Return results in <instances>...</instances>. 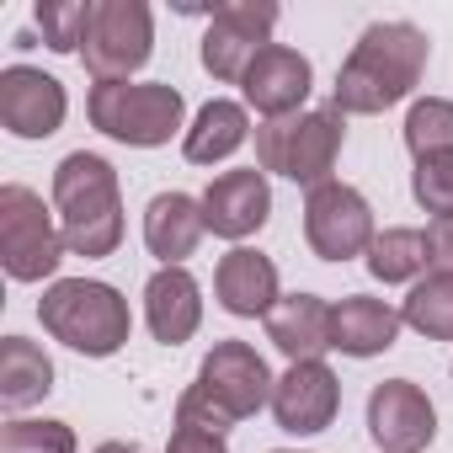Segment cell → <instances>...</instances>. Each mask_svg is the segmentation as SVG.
<instances>
[{
  "mask_svg": "<svg viewBox=\"0 0 453 453\" xmlns=\"http://www.w3.org/2000/svg\"><path fill=\"white\" fill-rule=\"evenodd\" d=\"M54 213L65 246L86 262L112 257L123 241V192H118V171L112 160L75 150L54 165Z\"/></svg>",
  "mask_w": 453,
  "mask_h": 453,
  "instance_id": "2",
  "label": "cell"
},
{
  "mask_svg": "<svg viewBox=\"0 0 453 453\" xmlns=\"http://www.w3.org/2000/svg\"><path fill=\"white\" fill-rule=\"evenodd\" d=\"M400 326H405V315L395 304L368 299V294H347L342 304H331V352L379 357L400 342Z\"/></svg>",
  "mask_w": 453,
  "mask_h": 453,
  "instance_id": "19",
  "label": "cell"
},
{
  "mask_svg": "<svg viewBox=\"0 0 453 453\" xmlns=\"http://www.w3.org/2000/svg\"><path fill=\"white\" fill-rule=\"evenodd\" d=\"M278 453H288V448H278Z\"/></svg>",
  "mask_w": 453,
  "mask_h": 453,
  "instance_id": "32",
  "label": "cell"
},
{
  "mask_svg": "<svg viewBox=\"0 0 453 453\" xmlns=\"http://www.w3.org/2000/svg\"><path fill=\"white\" fill-rule=\"evenodd\" d=\"M421 235H426V273L453 278V219H432Z\"/></svg>",
  "mask_w": 453,
  "mask_h": 453,
  "instance_id": "29",
  "label": "cell"
},
{
  "mask_svg": "<svg viewBox=\"0 0 453 453\" xmlns=\"http://www.w3.org/2000/svg\"><path fill=\"white\" fill-rule=\"evenodd\" d=\"M213 294L219 304L241 315V320H257V315H273L278 310V267L273 257L251 251V246H235L230 257H219V273H213Z\"/></svg>",
  "mask_w": 453,
  "mask_h": 453,
  "instance_id": "17",
  "label": "cell"
},
{
  "mask_svg": "<svg viewBox=\"0 0 453 453\" xmlns=\"http://www.w3.org/2000/svg\"><path fill=\"white\" fill-rule=\"evenodd\" d=\"M165 453H230V448H224V437H219V432H203V426H181V421H176V432H171Z\"/></svg>",
  "mask_w": 453,
  "mask_h": 453,
  "instance_id": "30",
  "label": "cell"
},
{
  "mask_svg": "<svg viewBox=\"0 0 453 453\" xmlns=\"http://www.w3.org/2000/svg\"><path fill=\"white\" fill-rule=\"evenodd\" d=\"M54 389V363L38 342L27 336H6L0 342V405L6 411H27Z\"/></svg>",
  "mask_w": 453,
  "mask_h": 453,
  "instance_id": "22",
  "label": "cell"
},
{
  "mask_svg": "<svg viewBox=\"0 0 453 453\" xmlns=\"http://www.w3.org/2000/svg\"><path fill=\"white\" fill-rule=\"evenodd\" d=\"M38 320L54 342H65L70 352H86V357L123 352V342L134 331L128 299L112 283H96V278H59L54 288H43Z\"/></svg>",
  "mask_w": 453,
  "mask_h": 453,
  "instance_id": "3",
  "label": "cell"
},
{
  "mask_svg": "<svg viewBox=\"0 0 453 453\" xmlns=\"http://www.w3.org/2000/svg\"><path fill=\"white\" fill-rule=\"evenodd\" d=\"M411 192H416V203H421L432 219H453V150H448V155H426V160H416V171H411Z\"/></svg>",
  "mask_w": 453,
  "mask_h": 453,
  "instance_id": "28",
  "label": "cell"
},
{
  "mask_svg": "<svg viewBox=\"0 0 453 453\" xmlns=\"http://www.w3.org/2000/svg\"><path fill=\"white\" fill-rule=\"evenodd\" d=\"M342 134H347V112L342 107H315V112H294V118H273L257 128V165L273 176L299 181L304 192L331 181V165L342 155Z\"/></svg>",
  "mask_w": 453,
  "mask_h": 453,
  "instance_id": "4",
  "label": "cell"
},
{
  "mask_svg": "<svg viewBox=\"0 0 453 453\" xmlns=\"http://www.w3.org/2000/svg\"><path fill=\"white\" fill-rule=\"evenodd\" d=\"M273 27H278V6L273 0H224L208 17V33H203V70L213 81H246L251 59L273 43Z\"/></svg>",
  "mask_w": 453,
  "mask_h": 453,
  "instance_id": "10",
  "label": "cell"
},
{
  "mask_svg": "<svg viewBox=\"0 0 453 453\" xmlns=\"http://www.w3.org/2000/svg\"><path fill=\"white\" fill-rule=\"evenodd\" d=\"M368 432L384 453H421L437 437V411L421 384L411 379H384L368 395Z\"/></svg>",
  "mask_w": 453,
  "mask_h": 453,
  "instance_id": "11",
  "label": "cell"
},
{
  "mask_svg": "<svg viewBox=\"0 0 453 453\" xmlns=\"http://www.w3.org/2000/svg\"><path fill=\"white\" fill-rule=\"evenodd\" d=\"M192 389L235 426V421L257 416L262 405H273L278 379H273V368H267V357L257 347H246V342H213V352L203 357Z\"/></svg>",
  "mask_w": 453,
  "mask_h": 453,
  "instance_id": "8",
  "label": "cell"
},
{
  "mask_svg": "<svg viewBox=\"0 0 453 453\" xmlns=\"http://www.w3.org/2000/svg\"><path fill=\"white\" fill-rule=\"evenodd\" d=\"M373 208L357 187L347 181H326L304 197V241L320 262H352L368 257L373 246Z\"/></svg>",
  "mask_w": 453,
  "mask_h": 453,
  "instance_id": "9",
  "label": "cell"
},
{
  "mask_svg": "<svg viewBox=\"0 0 453 453\" xmlns=\"http://www.w3.org/2000/svg\"><path fill=\"white\" fill-rule=\"evenodd\" d=\"M310 86H315L310 59H304L299 49H283V43H267V49L251 59L246 81H241L246 107H257L262 123H273V118H294V112L304 107Z\"/></svg>",
  "mask_w": 453,
  "mask_h": 453,
  "instance_id": "14",
  "label": "cell"
},
{
  "mask_svg": "<svg viewBox=\"0 0 453 453\" xmlns=\"http://www.w3.org/2000/svg\"><path fill=\"white\" fill-rule=\"evenodd\" d=\"M91 453H134L128 442H102V448H91Z\"/></svg>",
  "mask_w": 453,
  "mask_h": 453,
  "instance_id": "31",
  "label": "cell"
},
{
  "mask_svg": "<svg viewBox=\"0 0 453 453\" xmlns=\"http://www.w3.org/2000/svg\"><path fill=\"white\" fill-rule=\"evenodd\" d=\"M405 150H411L416 160L448 155V150H453V102L421 96V102L405 112Z\"/></svg>",
  "mask_w": 453,
  "mask_h": 453,
  "instance_id": "26",
  "label": "cell"
},
{
  "mask_svg": "<svg viewBox=\"0 0 453 453\" xmlns=\"http://www.w3.org/2000/svg\"><path fill=\"white\" fill-rule=\"evenodd\" d=\"M86 112H91V128H102L107 139L134 150H160L181 128L187 102L165 81H112V86H91Z\"/></svg>",
  "mask_w": 453,
  "mask_h": 453,
  "instance_id": "5",
  "label": "cell"
},
{
  "mask_svg": "<svg viewBox=\"0 0 453 453\" xmlns=\"http://www.w3.org/2000/svg\"><path fill=\"white\" fill-rule=\"evenodd\" d=\"M144 320L160 347H181L203 326V288L187 267H160L144 283Z\"/></svg>",
  "mask_w": 453,
  "mask_h": 453,
  "instance_id": "16",
  "label": "cell"
},
{
  "mask_svg": "<svg viewBox=\"0 0 453 453\" xmlns=\"http://www.w3.org/2000/svg\"><path fill=\"white\" fill-rule=\"evenodd\" d=\"M155 54V17L144 0H96L91 12V33H86V70L96 75V86L128 81L150 65Z\"/></svg>",
  "mask_w": 453,
  "mask_h": 453,
  "instance_id": "7",
  "label": "cell"
},
{
  "mask_svg": "<svg viewBox=\"0 0 453 453\" xmlns=\"http://www.w3.org/2000/svg\"><path fill=\"white\" fill-rule=\"evenodd\" d=\"M0 453H75V432L70 421H6L0 432Z\"/></svg>",
  "mask_w": 453,
  "mask_h": 453,
  "instance_id": "27",
  "label": "cell"
},
{
  "mask_svg": "<svg viewBox=\"0 0 453 453\" xmlns=\"http://www.w3.org/2000/svg\"><path fill=\"white\" fill-rule=\"evenodd\" d=\"M426 54H432V43H426V33L416 22H373L352 43L347 65L336 70L331 107H342L347 118L352 112L357 118H373V112L405 102L416 91L421 70H426Z\"/></svg>",
  "mask_w": 453,
  "mask_h": 453,
  "instance_id": "1",
  "label": "cell"
},
{
  "mask_svg": "<svg viewBox=\"0 0 453 453\" xmlns=\"http://www.w3.org/2000/svg\"><path fill=\"white\" fill-rule=\"evenodd\" d=\"M336 405H342V384L326 363H288V373L273 389V416L294 437L326 432L336 421Z\"/></svg>",
  "mask_w": 453,
  "mask_h": 453,
  "instance_id": "15",
  "label": "cell"
},
{
  "mask_svg": "<svg viewBox=\"0 0 453 453\" xmlns=\"http://www.w3.org/2000/svg\"><path fill=\"white\" fill-rule=\"evenodd\" d=\"M246 139H251V112H246L241 102L213 96V102L192 118V128H187V139H181V155H187L192 165H219V160H230Z\"/></svg>",
  "mask_w": 453,
  "mask_h": 453,
  "instance_id": "21",
  "label": "cell"
},
{
  "mask_svg": "<svg viewBox=\"0 0 453 453\" xmlns=\"http://www.w3.org/2000/svg\"><path fill=\"white\" fill-rule=\"evenodd\" d=\"M70 96L54 75L33 70V65H12L0 70V123H6L17 139H49L65 128Z\"/></svg>",
  "mask_w": 453,
  "mask_h": 453,
  "instance_id": "12",
  "label": "cell"
},
{
  "mask_svg": "<svg viewBox=\"0 0 453 453\" xmlns=\"http://www.w3.org/2000/svg\"><path fill=\"white\" fill-rule=\"evenodd\" d=\"M65 230L59 213L43 208V197L33 187H0V262L17 283H43L59 273L65 262Z\"/></svg>",
  "mask_w": 453,
  "mask_h": 453,
  "instance_id": "6",
  "label": "cell"
},
{
  "mask_svg": "<svg viewBox=\"0 0 453 453\" xmlns=\"http://www.w3.org/2000/svg\"><path fill=\"white\" fill-rule=\"evenodd\" d=\"M91 12H96L91 0H43V6L33 12V22H38L43 43L54 54H81L86 33H91Z\"/></svg>",
  "mask_w": 453,
  "mask_h": 453,
  "instance_id": "25",
  "label": "cell"
},
{
  "mask_svg": "<svg viewBox=\"0 0 453 453\" xmlns=\"http://www.w3.org/2000/svg\"><path fill=\"white\" fill-rule=\"evenodd\" d=\"M400 315H405V326L421 331L426 342H453V278L426 273V278L411 288V299H405Z\"/></svg>",
  "mask_w": 453,
  "mask_h": 453,
  "instance_id": "24",
  "label": "cell"
},
{
  "mask_svg": "<svg viewBox=\"0 0 453 453\" xmlns=\"http://www.w3.org/2000/svg\"><path fill=\"white\" fill-rule=\"evenodd\" d=\"M267 342L288 363H326L331 352V304L320 294H283L267 315Z\"/></svg>",
  "mask_w": 453,
  "mask_h": 453,
  "instance_id": "18",
  "label": "cell"
},
{
  "mask_svg": "<svg viewBox=\"0 0 453 453\" xmlns=\"http://www.w3.org/2000/svg\"><path fill=\"white\" fill-rule=\"evenodd\" d=\"M368 273L379 283H416L426 273V235L421 230H379L368 246Z\"/></svg>",
  "mask_w": 453,
  "mask_h": 453,
  "instance_id": "23",
  "label": "cell"
},
{
  "mask_svg": "<svg viewBox=\"0 0 453 453\" xmlns=\"http://www.w3.org/2000/svg\"><path fill=\"white\" fill-rule=\"evenodd\" d=\"M273 213V187H267V171H224L208 181L203 192V219H208V230L219 241H251L262 224Z\"/></svg>",
  "mask_w": 453,
  "mask_h": 453,
  "instance_id": "13",
  "label": "cell"
},
{
  "mask_svg": "<svg viewBox=\"0 0 453 453\" xmlns=\"http://www.w3.org/2000/svg\"><path fill=\"white\" fill-rule=\"evenodd\" d=\"M208 230L203 219V197H187V192H155L150 208H144V246L150 257H160V267H181L197 241Z\"/></svg>",
  "mask_w": 453,
  "mask_h": 453,
  "instance_id": "20",
  "label": "cell"
}]
</instances>
